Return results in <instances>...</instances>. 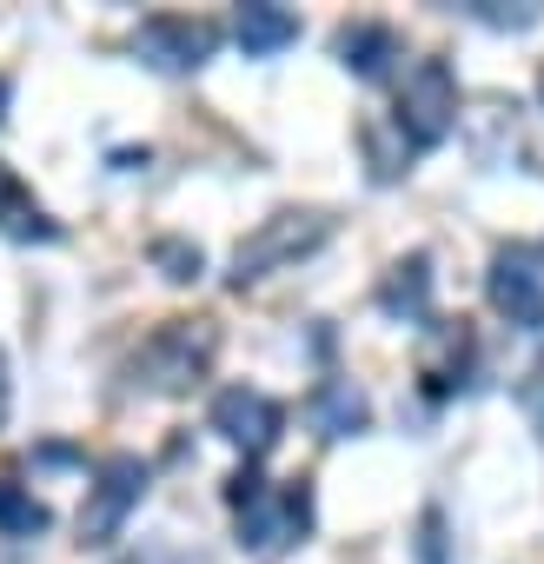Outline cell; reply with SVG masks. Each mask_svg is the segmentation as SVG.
Wrapping results in <instances>:
<instances>
[{"instance_id": "cell-10", "label": "cell", "mask_w": 544, "mask_h": 564, "mask_svg": "<svg viewBox=\"0 0 544 564\" xmlns=\"http://www.w3.org/2000/svg\"><path fill=\"white\" fill-rule=\"evenodd\" d=\"M379 313L399 326H418L432 313V252H405L385 279H379Z\"/></svg>"}, {"instance_id": "cell-20", "label": "cell", "mask_w": 544, "mask_h": 564, "mask_svg": "<svg viewBox=\"0 0 544 564\" xmlns=\"http://www.w3.org/2000/svg\"><path fill=\"white\" fill-rule=\"evenodd\" d=\"M8 100H14V80H8V74H0V113H8Z\"/></svg>"}, {"instance_id": "cell-9", "label": "cell", "mask_w": 544, "mask_h": 564, "mask_svg": "<svg viewBox=\"0 0 544 564\" xmlns=\"http://www.w3.org/2000/svg\"><path fill=\"white\" fill-rule=\"evenodd\" d=\"M471 372V326L465 319H432L418 333V379L432 399H451Z\"/></svg>"}, {"instance_id": "cell-16", "label": "cell", "mask_w": 544, "mask_h": 564, "mask_svg": "<svg viewBox=\"0 0 544 564\" xmlns=\"http://www.w3.org/2000/svg\"><path fill=\"white\" fill-rule=\"evenodd\" d=\"M153 265L173 279V286H186V279H199V246H186V239H153Z\"/></svg>"}, {"instance_id": "cell-6", "label": "cell", "mask_w": 544, "mask_h": 564, "mask_svg": "<svg viewBox=\"0 0 544 564\" xmlns=\"http://www.w3.org/2000/svg\"><path fill=\"white\" fill-rule=\"evenodd\" d=\"M219 54V28L213 21H186V14H153L133 34V61L153 74H193Z\"/></svg>"}, {"instance_id": "cell-11", "label": "cell", "mask_w": 544, "mask_h": 564, "mask_svg": "<svg viewBox=\"0 0 544 564\" xmlns=\"http://www.w3.org/2000/svg\"><path fill=\"white\" fill-rule=\"evenodd\" d=\"M232 41L252 54V61H272V54H286L300 41V14L280 8V0H246V8L232 14Z\"/></svg>"}, {"instance_id": "cell-15", "label": "cell", "mask_w": 544, "mask_h": 564, "mask_svg": "<svg viewBox=\"0 0 544 564\" xmlns=\"http://www.w3.org/2000/svg\"><path fill=\"white\" fill-rule=\"evenodd\" d=\"M41 531H47V505L0 478V538H41Z\"/></svg>"}, {"instance_id": "cell-2", "label": "cell", "mask_w": 544, "mask_h": 564, "mask_svg": "<svg viewBox=\"0 0 544 564\" xmlns=\"http://www.w3.org/2000/svg\"><path fill=\"white\" fill-rule=\"evenodd\" d=\"M326 239H333V213H313V206H286V213L259 219V226L232 246V286H239V293L259 286V279H272L280 265L319 252Z\"/></svg>"}, {"instance_id": "cell-14", "label": "cell", "mask_w": 544, "mask_h": 564, "mask_svg": "<svg viewBox=\"0 0 544 564\" xmlns=\"http://www.w3.org/2000/svg\"><path fill=\"white\" fill-rule=\"evenodd\" d=\"M0 232H8V239H61V226H54L47 206L21 186L14 166H0Z\"/></svg>"}, {"instance_id": "cell-19", "label": "cell", "mask_w": 544, "mask_h": 564, "mask_svg": "<svg viewBox=\"0 0 544 564\" xmlns=\"http://www.w3.org/2000/svg\"><path fill=\"white\" fill-rule=\"evenodd\" d=\"M8 405H14V386H8V359H0V425H8Z\"/></svg>"}, {"instance_id": "cell-7", "label": "cell", "mask_w": 544, "mask_h": 564, "mask_svg": "<svg viewBox=\"0 0 544 564\" xmlns=\"http://www.w3.org/2000/svg\"><path fill=\"white\" fill-rule=\"evenodd\" d=\"M485 300H491L498 319H511L524 333H544V265H537V252L498 246L491 272H485Z\"/></svg>"}, {"instance_id": "cell-3", "label": "cell", "mask_w": 544, "mask_h": 564, "mask_svg": "<svg viewBox=\"0 0 544 564\" xmlns=\"http://www.w3.org/2000/svg\"><path fill=\"white\" fill-rule=\"evenodd\" d=\"M213 352H219L213 319H166V326L140 346L133 372H140V386H153V392H193V386L206 379Z\"/></svg>"}, {"instance_id": "cell-21", "label": "cell", "mask_w": 544, "mask_h": 564, "mask_svg": "<svg viewBox=\"0 0 544 564\" xmlns=\"http://www.w3.org/2000/svg\"><path fill=\"white\" fill-rule=\"evenodd\" d=\"M537 94H544V74H537Z\"/></svg>"}, {"instance_id": "cell-4", "label": "cell", "mask_w": 544, "mask_h": 564, "mask_svg": "<svg viewBox=\"0 0 544 564\" xmlns=\"http://www.w3.org/2000/svg\"><path fill=\"white\" fill-rule=\"evenodd\" d=\"M392 120H399V140L412 153L445 147L458 133V80H451V67L445 61H418L405 74V87H399V113Z\"/></svg>"}, {"instance_id": "cell-13", "label": "cell", "mask_w": 544, "mask_h": 564, "mask_svg": "<svg viewBox=\"0 0 544 564\" xmlns=\"http://www.w3.org/2000/svg\"><path fill=\"white\" fill-rule=\"evenodd\" d=\"M333 54H339L359 80H385V67L399 61V34H392L385 21H352V28H339Z\"/></svg>"}, {"instance_id": "cell-17", "label": "cell", "mask_w": 544, "mask_h": 564, "mask_svg": "<svg viewBox=\"0 0 544 564\" xmlns=\"http://www.w3.org/2000/svg\"><path fill=\"white\" fill-rule=\"evenodd\" d=\"M518 412H524V419H531V432L544 438V352H537V366L518 379Z\"/></svg>"}, {"instance_id": "cell-18", "label": "cell", "mask_w": 544, "mask_h": 564, "mask_svg": "<svg viewBox=\"0 0 544 564\" xmlns=\"http://www.w3.org/2000/svg\"><path fill=\"white\" fill-rule=\"evenodd\" d=\"M471 14H478V21H491V28H537V14H544V8H498V0H478Z\"/></svg>"}, {"instance_id": "cell-12", "label": "cell", "mask_w": 544, "mask_h": 564, "mask_svg": "<svg viewBox=\"0 0 544 564\" xmlns=\"http://www.w3.org/2000/svg\"><path fill=\"white\" fill-rule=\"evenodd\" d=\"M306 419H313V432L319 438H352V432H366V419H372V399L352 386V379H319L313 386V399H306Z\"/></svg>"}, {"instance_id": "cell-8", "label": "cell", "mask_w": 544, "mask_h": 564, "mask_svg": "<svg viewBox=\"0 0 544 564\" xmlns=\"http://www.w3.org/2000/svg\"><path fill=\"white\" fill-rule=\"evenodd\" d=\"M213 432H219L226 445H239L246 465H252V458H265L272 445H280V432H286V405H280V399H265L259 386H226V392L213 399Z\"/></svg>"}, {"instance_id": "cell-5", "label": "cell", "mask_w": 544, "mask_h": 564, "mask_svg": "<svg viewBox=\"0 0 544 564\" xmlns=\"http://www.w3.org/2000/svg\"><path fill=\"white\" fill-rule=\"evenodd\" d=\"M140 498H146V465H140L133 452H113V458L94 471L87 505H80V518H74L80 544H113V538L127 531V518L140 511Z\"/></svg>"}, {"instance_id": "cell-1", "label": "cell", "mask_w": 544, "mask_h": 564, "mask_svg": "<svg viewBox=\"0 0 544 564\" xmlns=\"http://www.w3.org/2000/svg\"><path fill=\"white\" fill-rule=\"evenodd\" d=\"M226 505L239 511V544L252 557H280L313 531V485L286 478V485H265L252 465H239L226 478Z\"/></svg>"}]
</instances>
